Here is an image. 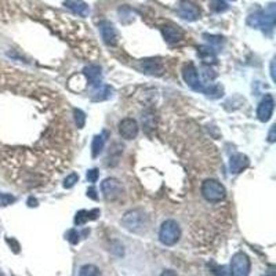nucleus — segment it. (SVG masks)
<instances>
[{
	"instance_id": "nucleus-2",
	"label": "nucleus",
	"mask_w": 276,
	"mask_h": 276,
	"mask_svg": "<svg viewBox=\"0 0 276 276\" xmlns=\"http://www.w3.org/2000/svg\"><path fill=\"white\" fill-rule=\"evenodd\" d=\"M181 236V229L180 225L174 221V220H167L162 224L160 231H159V240L164 244V246H173L178 242Z\"/></svg>"
},
{
	"instance_id": "nucleus-27",
	"label": "nucleus",
	"mask_w": 276,
	"mask_h": 276,
	"mask_svg": "<svg viewBox=\"0 0 276 276\" xmlns=\"http://www.w3.org/2000/svg\"><path fill=\"white\" fill-rule=\"evenodd\" d=\"M86 178H87V181L91 182V184L97 182V180H98V170H97V168L88 170L87 174H86Z\"/></svg>"
},
{
	"instance_id": "nucleus-32",
	"label": "nucleus",
	"mask_w": 276,
	"mask_h": 276,
	"mask_svg": "<svg viewBox=\"0 0 276 276\" xmlns=\"http://www.w3.org/2000/svg\"><path fill=\"white\" fill-rule=\"evenodd\" d=\"M87 196H88V197H91V199H94V200H97V199H98V196H97V191H95L94 187L88 188Z\"/></svg>"
},
{
	"instance_id": "nucleus-30",
	"label": "nucleus",
	"mask_w": 276,
	"mask_h": 276,
	"mask_svg": "<svg viewBox=\"0 0 276 276\" xmlns=\"http://www.w3.org/2000/svg\"><path fill=\"white\" fill-rule=\"evenodd\" d=\"M276 140V126H272L270 130V134H268V141L275 142Z\"/></svg>"
},
{
	"instance_id": "nucleus-13",
	"label": "nucleus",
	"mask_w": 276,
	"mask_h": 276,
	"mask_svg": "<svg viewBox=\"0 0 276 276\" xmlns=\"http://www.w3.org/2000/svg\"><path fill=\"white\" fill-rule=\"evenodd\" d=\"M163 36L164 39L168 43H177L182 39V31L180 27H175L173 24H168V25H164L162 29Z\"/></svg>"
},
{
	"instance_id": "nucleus-9",
	"label": "nucleus",
	"mask_w": 276,
	"mask_h": 276,
	"mask_svg": "<svg viewBox=\"0 0 276 276\" xmlns=\"http://www.w3.org/2000/svg\"><path fill=\"white\" fill-rule=\"evenodd\" d=\"M119 133L124 140H134L138 134V123L131 118L123 119L119 123Z\"/></svg>"
},
{
	"instance_id": "nucleus-7",
	"label": "nucleus",
	"mask_w": 276,
	"mask_h": 276,
	"mask_svg": "<svg viewBox=\"0 0 276 276\" xmlns=\"http://www.w3.org/2000/svg\"><path fill=\"white\" fill-rule=\"evenodd\" d=\"M274 108H275V101H274V97L271 94H267L264 97L258 108H257V118L258 120L261 121H268L271 119V116L274 114Z\"/></svg>"
},
{
	"instance_id": "nucleus-34",
	"label": "nucleus",
	"mask_w": 276,
	"mask_h": 276,
	"mask_svg": "<svg viewBox=\"0 0 276 276\" xmlns=\"http://www.w3.org/2000/svg\"><path fill=\"white\" fill-rule=\"evenodd\" d=\"M160 276H177V274H175L173 270H167V271H163L162 274H160Z\"/></svg>"
},
{
	"instance_id": "nucleus-21",
	"label": "nucleus",
	"mask_w": 276,
	"mask_h": 276,
	"mask_svg": "<svg viewBox=\"0 0 276 276\" xmlns=\"http://www.w3.org/2000/svg\"><path fill=\"white\" fill-rule=\"evenodd\" d=\"M210 7L214 13H224L228 8V4H227L225 0H211Z\"/></svg>"
},
{
	"instance_id": "nucleus-15",
	"label": "nucleus",
	"mask_w": 276,
	"mask_h": 276,
	"mask_svg": "<svg viewBox=\"0 0 276 276\" xmlns=\"http://www.w3.org/2000/svg\"><path fill=\"white\" fill-rule=\"evenodd\" d=\"M65 7H68L71 11H74L75 14L80 15V17H86L90 13L88 6L83 1V0H65L64 1Z\"/></svg>"
},
{
	"instance_id": "nucleus-12",
	"label": "nucleus",
	"mask_w": 276,
	"mask_h": 276,
	"mask_svg": "<svg viewBox=\"0 0 276 276\" xmlns=\"http://www.w3.org/2000/svg\"><path fill=\"white\" fill-rule=\"evenodd\" d=\"M83 74L87 78V81L93 87L101 86V68L98 65H88L83 69Z\"/></svg>"
},
{
	"instance_id": "nucleus-14",
	"label": "nucleus",
	"mask_w": 276,
	"mask_h": 276,
	"mask_svg": "<svg viewBox=\"0 0 276 276\" xmlns=\"http://www.w3.org/2000/svg\"><path fill=\"white\" fill-rule=\"evenodd\" d=\"M142 71L145 74L154 75V76H159L163 74V65L162 62L159 60H144L141 61V65H140Z\"/></svg>"
},
{
	"instance_id": "nucleus-35",
	"label": "nucleus",
	"mask_w": 276,
	"mask_h": 276,
	"mask_svg": "<svg viewBox=\"0 0 276 276\" xmlns=\"http://www.w3.org/2000/svg\"><path fill=\"white\" fill-rule=\"evenodd\" d=\"M0 276H3V274H0Z\"/></svg>"
},
{
	"instance_id": "nucleus-16",
	"label": "nucleus",
	"mask_w": 276,
	"mask_h": 276,
	"mask_svg": "<svg viewBox=\"0 0 276 276\" xmlns=\"http://www.w3.org/2000/svg\"><path fill=\"white\" fill-rule=\"evenodd\" d=\"M197 50H199V51H197L199 57H200L206 64H213V62H216L217 61L216 53H214V50L210 47V46H200Z\"/></svg>"
},
{
	"instance_id": "nucleus-17",
	"label": "nucleus",
	"mask_w": 276,
	"mask_h": 276,
	"mask_svg": "<svg viewBox=\"0 0 276 276\" xmlns=\"http://www.w3.org/2000/svg\"><path fill=\"white\" fill-rule=\"evenodd\" d=\"M202 93H204L210 98H220V97L224 95V88L220 84L211 83V84L206 86V87H202Z\"/></svg>"
},
{
	"instance_id": "nucleus-3",
	"label": "nucleus",
	"mask_w": 276,
	"mask_h": 276,
	"mask_svg": "<svg viewBox=\"0 0 276 276\" xmlns=\"http://www.w3.org/2000/svg\"><path fill=\"white\" fill-rule=\"evenodd\" d=\"M147 224V216L142 210H130L121 218V225L130 232L141 231Z\"/></svg>"
},
{
	"instance_id": "nucleus-22",
	"label": "nucleus",
	"mask_w": 276,
	"mask_h": 276,
	"mask_svg": "<svg viewBox=\"0 0 276 276\" xmlns=\"http://www.w3.org/2000/svg\"><path fill=\"white\" fill-rule=\"evenodd\" d=\"M74 116H75V121H76V126H78V128L84 127V123H86V115H84V112H83L81 109H75Z\"/></svg>"
},
{
	"instance_id": "nucleus-33",
	"label": "nucleus",
	"mask_w": 276,
	"mask_h": 276,
	"mask_svg": "<svg viewBox=\"0 0 276 276\" xmlns=\"http://www.w3.org/2000/svg\"><path fill=\"white\" fill-rule=\"evenodd\" d=\"M28 206H29V207H36V206H38V200H36L35 197H29Z\"/></svg>"
},
{
	"instance_id": "nucleus-8",
	"label": "nucleus",
	"mask_w": 276,
	"mask_h": 276,
	"mask_svg": "<svg viewBox=\"0 0 276 276\" xmlns=\"http://www.w3.org/2000/svg\"><path fill=\"white\" fill-rule=\"evenodd\" d=\"M178 14H180V17L184 18V20L195 21L200 17V10L192 1L182 0L181 3H180V6H178Z\"/></svg>"
},
{
	"instance_id": "nucleus-24",
	"label": "nucleus",
	"mask_w": 276,
	"mask_h": 276,
	"mask_svg": "<svg viewBox=\"0 0 276 276\" xmlns=\"http://www.w3.org/2000/svg\"><path fill=\"white\" fill-rule=\"evenodd\" d=\"M202 76H203V79H204V81H211V80H214L216 79V76H217V74L211 69L210 67H202Z\"/></svg>"
},
{
	"instance_id": "nucleus-4",
	"label": "nucleus",
	"mask_w": 276,
	"mask_h": 276,
	"mask_svg": "<svg viewBox=\"0 0 276 276\" xmlns=\"http://www.w3.org/2000/svg\"><path fill=\"white\" fill-rule=\"evenodd\" d=\"M250 258L244 253H236L231 260V267H229V275L231 276H249L250 274Z\"/></svg>"
},
{
	"instance_id": "nucleus-10",
	"label": "nucleus",
	"mask_w": 276,
	"mask_h": 276,
	"mask_svg": "<svg viewBox=\"0 0 276 276\" xmlns=\"http://www.w3.org/2000/svg\"><path fill=\"white\" fill-rule=\"evenodd\" d=\"M98 28H100V32H101L104 41H105L108 46H115L116 41H118V32H116L114 25H112L109 21H101Z\"/></svg>"
},
{
	"instance_id": "nucleus-6",
	"label": "nucleus",
	"mask_w": 276,
	"mask_h": 276,
	"mask_svg": "<svg viewBox=\"0 0 276 276\" xmlns=\"http://www.w3.org/2000/svg\"><path fill=\"white\" fill-rule=\"evenodd\" d=\"M182 76L184 80L188 84L189 87L194 88L196 91H202V83L199 80V75H197V69L195 68L194 64H185L182 68Z\"/></svg>"
},
{
	"instance_id": "nucleus-11",
	"label": "nucleus",
	"mask_w": 276,
	"mask_h": 276,
	"mask_svg": "<svg viewBox=\"0 0 276 276\" xmlns=\"http://www.w3.org/2000/svg\"><path fill=\"white\" fill-rule=\"evenodd\" d=\"M249 166V158L243 154H235V155L231 156V160H229V170L231 173L237 174V173H242L244 168H247Z\"/></svg>"
},
{
	"instance_id": "nucleus-19",
	"label": "nucleus",
	"mask_w": 276,
	"mask_h": 276,
	"mask_svg": "<svg viewBox=\"0 0 276 276\" xmlns=\"http://www.w3.org/2000/svg\"><path fill=\"white\" fill-rule=\"evenodd\" d=\"M111 93H112V88L108 87V86H100L97 87V91L94 93V97L93 100L94 101H104V100H108L111 97Z\"/></svg>"
},
{
	"instance_id": "nucleus-28",
	"label": "nucleus",
	"mask_w": 276,
	"mask_h": 276,
	"mask_svg": "<svg viewBox=\"0 0 276 276\" xmlns=\"http://www.w3.org/2000/svg\"><path fill=\"white\" fill-rule=\"evenodd\" d=\"M67 237H68V240L72 243V244H76V243L79 242V237H80V236H79V234H78V231H76V229H71V231L68 232Z\"/></svg>"
},
{
	"instance_id": "nucleus-29",
	"label": "nucleus",
	"mask_w": 276,
	"mask_h": 276,
	"mask_svg": "<svg viewBox=\"0 0 276 276\" xmlns=\"http://www.w3.org/2000/svg\"><path fill=\"white\" fill-rule=\"evenodd\" d=\"M204 38H206V40L211 43V44H216V46H220L222 43V38L220 36H214V35H204Z\"/></svg>"
},
{
	"instance_id": "nucleus-20",
	"label": "nucleus",
	"mask_w": 276,
	"mask_h": 276,
	"mask_svg": "<svg viewBox=\"0 0 276 276\" xmlns=\"http://www.w3.org/2000/svg\"><path fill=\"white\" fill-rule=\"evenodd\" d=\"M79 275L80 276H101V272L100 270L93 265V264H86V265H83L80 268V272H79Z\"/></svg>"
},
{
	"instance_id": "nucleus-36",
	"label": "nucleus",
	"mask_w": 276,
	"mask_h": 276,
	"mask_svg": "<svg viewBox=\"0 0 276 276\" xmlns=\"http://www.w3.org/2000/svg\"><path fill=\"white\" fill-rule=\"evenodd\" d=\"M267 276H274V275H267Z\"/></svg>"
},
{
	"instance_id": "nucleus-1",
	"label": "nucleus",
	"mask_w": 276,
	"mask_h": 276,
	"mask_svg": "<svg viewBox=\"0 0 276 276\" xmlns=\"http://www.w3.org/2000/svg\"><path fill=\"white\" fill-rule=\"evenodd\" d=\"M202 195L207 202L220 203L225 199L227 191H225L221 182H218L217 180H213V178H209V180L203 181Z\"/></svg>"
},
{
	"instance_id": "nucleus-5",
	"label": "nucleus",
	"mask_w": 276,
	"mask_h": 276,
	"mask_svg": "<svg viewBox=\"0 0 276 276\" xmlns=\"http://www.w3.org/2000/svg\"><path fill=\"white\" fill-rule=\"evenodd\" d=\"M102 194L107 200H116L119 199L123 194V187L121 182L116 178H107L101 184Z\"/></svg>"
},
{
	"instance_id": "nucleus-26",
	"label": "nucleus",
	"mask_w": 276,
	"mask_h": 276,
	"mask_svg": "<svg viewBox=\"0 0 276 276\" xmlns=\"http://www.w3.org/2000/svg\"><path fill=\"white\" fill-rule=\"evenodd\" d=\"M13 202H15V197H14L13 195H8V194H0V204H1V206L11 204Z\"/></svg>"
},
{
	"instance_id": "nucleus-25",
	"label": "nucleus",
	"mask_w": 276,
	"mask_h": 276,
	"mask_svg": "<svg viewBox=\"0 0 276 276\" xmlns=\"http://www.w3.org/2000/svg\"><path fill=\"white\" fill-rule=\"evenodd\" d=\"M78 181H79V175L76 174V173H72V174H69L67 178H65V181H64V188H72Z\"/></svg>"
},
{
	"instance_id": "nucleus-23",
	"label": "nucleus",
	"mask_w": 276,
	"mask_h": 276,
	"mask_svg": "<svg viewBox=\"0 0 276 276\" xmlns=\"http://www.w3.org/2000/svg\"><path fill=\"white\" fill-rule=\"evenodd\" d=\"M87 221H88V211H86V210H80V211L76 213V217H75V224H76V225H84Z\"/></svg>"
},
{
	"instance_id": "nucleus-31",
	"label": "nucleus",
	"mask_w": 276,
	"mask_h": 276,
	"mask_svg": "<svg viewBox=\"0 0 276 276\" xmlns=\"http://www.w3.org/2000/svg\"><path fill=\"white\" fill-rule=\"evenodd\" d=\"M98 216H100V210L98 209L90 210V211H88V220H95Z\"/></svg>"
},
{
	"instance_id": "nucleus-18",
	"label": "nucleus",
	"mask_w": 276,
	"mask_h": 276,
	"mask_svg": "<svg viewBox=\"0 0 276 276\" xmlns=\"http://www.w3.org/2000/svg\"><path fill=\"white\" fill-rule=\"evenodd\" d=\"M104 144H105V138L102 135H95L93 138V144H91V155H93V158L100 156L102 149H104Z\"/></svg>"
}]
</instances>
